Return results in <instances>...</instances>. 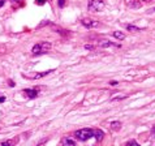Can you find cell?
I'll use <instances>...</instances> for the list:
<instances>
[{"mask_svg": "<svg viewBox=\"0 0 155 146\" xmlns=\"http://www.w3.org/2000/svg\"><path fill=\"white\" fill-rule=\"evenodd\" d=\"M93 133H94V131L90 129V128H82V129L77 131L74 133V136H76L77 140H80V141H82V142H85V141H87L89 138H91Z\"/></svg>", "mask_w": 155, "mask_h": 146, "instance_id": "obj_1", "label": "cell"}, {"mask_svg": "<svg viewBox=\"0 0 155 146\" xmlns=\"http://www.w3.org/2000/svg\"><path fill=\"white\" fill-rule=\"evenodd\" d=\"M51 48V43L48 42H41L33 47V55H42V54H46L48 52V50Z\"/></svg>", "mask_w": 155, "mask_h": 146, "instance_id": "obj_2", "label": "cell"}, {"mask_svg": "<svg viewBox=\"0 0 155 146\" xmlns=\"http://www.w3.org/2000/svg\"><path fill=\"white\" fill-rule=\"evenodd\" d=\"M103 7H104L103 0H91V2L89 3V11L90 12H99V11L103 9Z\"/></svg>", "mask_w": 155, "mask_h": 146, "instance_id": "obj_3", "label": "cell"}, {"mask_svg": "<svg viewBox=\"0 0 155 146\" xmlns=\"http://www.w3.org/2000/svg\"><path fill=\"white\" fill-rule=\"evenodd\" d=\"M82 25L85 28H87V29H93V28H97V26H99V22L98 21H95V20H91V18H84L82 21Z\"/></svg>", "mask_w": 155, "mask_h": 146, "instance_id": "obj_4", "label": "cell"}, {"mask_svg": "<svg viewBox=\"0 0 155 146\" xmlns=\"http://www.w3.org/2000/svg\"><path fill=\"white\" fill-rule=\"evenodd\" d=\"M24 94L26 95L28 98H37L38 97V91L37 90H34V89H26V90H24Z\"/></svg>", "mask_w": 155, "mask_h": 146, "instance_id": "obj_5", "label": "cell"}, {"mask_svg": "<svg viewBox=\"0 0 155 146\" xmlns=\"http://www.w3.org/2000/svg\"><path fill=\"white\" fill-rule=\"evenodd\" d=\"M61 146H76V142L71 137H65V138H63V141H61Z\"/></svg>", "mask_w": 155, "mask_h": 146, "instance_id": "obj_6", "label": "cell"}, {"mask_svg": "<svg viewBox=\"0 0 155 146\" xmlns=\"http://www.w3.org/2000/svg\"><path fill=\"white\" fill-rule=\"evenodd\" d=\"M93 136L95 137V138L98 140V141H101V140H103V136H104V133H103L102 131H99V129H97V131H94V133H93Z\"/></svg>", "mask_w": 155, "mask_h": 146, "instance_id": "obj_7", "label": "cell"}, {"mask_svg": "<svg viewBox=\"0 0 155 146\" xmlns=\"http://www.w3.org/2000/svg\"><path fill=\"white\" fill-rule=\"evenodd\" d=\"M111 128H112L114 131H119L120 128H121V123L120 121H112L111 123Z\"/></svg>", "mask_w": 155, "mask_h": 146, "instance_id": "obj_8", "label": "cell"}, {"mask_svg": "<svg viewBox=\"0 0 155 146\" xmlns=\"http://www.w3.org/2000/svg\"><path fill=\"white\" fill-rule=\"evenodd\" d=\"M114 37L117 38V39H120V41L125 39V34L121 33V32H115V33H114Z\"/></svg>", "mask_w": 155, "mask_h": 146, "instance_id": "obj_9", "label": "cell"}, {"mask_svg": "<svg viewBox=\"0 0 155 146\" xmlns=\"http://www.w3.org/2000/svg\"><path fill=\"white\" fill-rule=\"evenodd\" d=\"M99 46H102V47H110V46H116V47H119V45H114L112 42H108V41H103L102 43H99Z\"/></svg>", "mask_w": 155, "mask_h": 146, "instance_id": "obj_10", "label": "cell"}, {"mask_svg": "<svg viewBox=\"0 0 155 146\" xmlns=\"http://www.w3.org/2000/svg\"><path fill=\"white\" fill-rule=\"evenodd\" d=\"M127 29L129 32H140V28H136V26H133V25H128Z\"/></svg>", "mask_w": 155, "mask_h": 146, "instance_id": "obj_11", "label": "cell"}, {"mask_svg": "<svg viewBox=\"0 0 155 146\" xmlns=\"http://www.w3.org/2000/svg\"><path fill=\"white\" fill-rule=\"evenodd\" d=\"M51 72H52V71H48V72H42L41 75H37V76H35V78H41V77H43V76H47V75H48V73H51Z\"/></svg>", "mask_w": 155, "mask_h": 146, "instance_id": "obj_12", "label": "cell"}, {"mask_svg": "<svg viewBox=\"0 0 155 146\" xmlns=\"http://www.w3.org/2000/svg\"><path fill=\"white\" fill-rule=\"evenodd\" d=\"M2 146H12V142L11 141H4V142H2Z\"/></svg>", "mask_w": 155, "mask_h": 146, "instance_id": "obj_13", "label": "cell"}, {"mask_svg": "<svg viewBox=\"0 0 155 146\" xmlns=\"http://www.w3.org/2000/svg\"><path fill=\"white\" fill-rule=\"evenodd\" d=\"M128 146H140V145L137 144L136 141H132V142H129V144H128Z\"/></svg>", "mask_w": 155, "mask_h": 146, "instance_id": "obj_14", "label": "cell"}, {"mask_svg": "<svg viewBox=\"0 0 155 146\" xmlns=\"http://www.w3.org/2000/svg\"><path fill=\"white\" fill-rule=\"evenodd\" d=\"M45 3H46V0H37V4H39V5H43Z\"/></svg>", "mask_w": 155, "mask_h": 146, "instance_id": "obj_15", "label": "cell"}, {"mask_svg": "<svg viewBox=\"0 0 155 146\" xmlns=\"http://www.w3.org/2000/svg\"><path fill=\"white\" fill-rule=\"evenodd\" d=\"M64 4H65V2H64V0H59V5H60V7H64Z\"/></svg>", "mask_w": 155, "mask_h": 146, "instance_id": "obj_16", "label": "cell"}, {"mask_svg": "<svg viewBox=\"0 0 155 146\" xmlns=\"http://www.w3.org/2000/svg\"><path fill=\"white\" fill-rule=\"evenodd\" d=\"M85 48H86V50H94V47H93V46H89V45H86V46H85Z\"/></svg>", "mask_w": 155, "mask_h": 146, "instance_id": "obj_17", "label": "cell"}, {"mask_svg": "<svg viewBox=\"0 0 155 146\" xmlns=\"http://www.w3.org/2000/svg\"><path fill=\"white\" fill-rule=\"evenodd\" d=\"M110 85H112V86H115V85H117V82H116V81H111Z\"/></svg>", "mask_w": 155, "mask_h": 146, "instance_id": "obj_18", "label": "cell"}, {"mask_svg": "<svg viewBox=\"0 0 155 146\" xmlns=\"http://www.w3.org/2000/svg\"><path fill=\"white\" fill-rule=\"evenodd\" d=\"M151 134H153V136H154V137H155V127H154V128H153V131H151Z\"/></svg>", "mask_w": 155, "mask_h": 146, "instance_id": "obj_19", "label": "cell"}, {"mask_svg": "<svg viewBox=\"0 0 155 146\" xmlns=\"http://www.w3.org/2000/svg\"><path fill=\"white\" fill-rule=\"evenodd\" d=\"M4 2H5V0H0V7H2L3 4H4Z\"/></svg>", "mask_w": 155, "mask_h": 146, "instance_id": "obj_20", "label": "cell"}, {"mask_svg": "<svg viewBox=\"0 0 155 146\" xmlns=\"http://www.w3.org/2000/svg\"><path fill=\"white\" fill-rule=\"evenodd\" d=\"M12 2H18V0H12Z\"/></svg>", "mask_w": 155, "mask_h": 146, "instance_id": "obj_21", "label": "cell"}, {"mask_svg": "<svg viewBox=\"0 0 155 146\" xmlns=\"http://www.w3.org/2000/svg\"><path fill=\"white\" fill-rule=\"evenodd\" d=\"M145 2H150V0H145Z\"/></svg>", "mask_w": 155, "mask_h": 146, "instance_id": "obj_22", "label": "cell"}]
</instances>
